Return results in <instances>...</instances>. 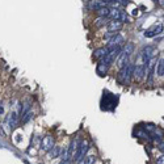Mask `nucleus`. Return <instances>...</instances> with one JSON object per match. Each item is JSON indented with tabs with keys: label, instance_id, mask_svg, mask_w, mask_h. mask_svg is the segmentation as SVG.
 Instances as JSON below:
<instances>
[{
	"label": "nucleus",
	"instance_id": "obj_6",
	"mask_svg": "<svg viewBox=\"0 0 164 164\" xmlns=\"http://www.w3.org/2000/svg\"><path fill=\"white\" fill-rule=\"evenodd\" d=\"M54 147V138L51 135H46V137H43L42 138V141H41V150L43 151H50Z\"/></svg>",
	"mask_w": 164,
	"mask_h": 164
},
{
	"label": "nucleus",
	"instance_id": "obj_3",
	"mask_svg": "<svg viewBox=\"0 0 164 164\" xmlns=\"http://www.w3.org/2000/svg\"><path fill=\"white\" fill-rule=\"evenodd\" d=\"M88 150H89V143H88V141H81V142L79 143L78 152H76V155L74 156L75 162H79V160H81V159H84V156L87 155Z\"/></svg>",
	"mask_w": 164,
	"mask_h": 164
},
{
	"label": "nucleus",
	"instance_id": "obj_15",
	"mask_svg": "<svg viewBox=\"0 0 164 164\" xmlns=\"http://www.w3.org/2000/svg\"><path fill=\"white\" fill-rule=\"evenodd\" d=\"M60 151H62V148L59 146H54L50 151H47V155H49L50 159H55V157H59Z\"/></svg>",
	"mask_w": 164,
	"mask_h": 164
},
{
	"label": "nucleus",
	"instance_id": "obj_21",
	"mask_svg": "<svg viewBox=\"0 0 164 164\" xmlns=\"http://www.w3.org/2000/svg\"><path fill=\"white\" fill-rule=\"evenodd\" d=\"M31 116H33V114H31L30 112H27L24 116H21V117H22V118H21V121H22L24 123H25V122H28V121H29V118H30Z\"/></svg>",
	"mask_w": 164,
	"mask_h": 164
},
{
	"label": "nucleus",
	"instance_id": "obj_13",
	"mask_svg": "<svg viewBox=\"0 0 164 164\" xmlns=\"http://www.w3.org/2000/svg\"><path fill=\"white\" fill-rule=\"evenodd\" d=\"M78 148H79V142L75 139V141H72L71 142V144H70V147H68L67 150H68V155H70V157L72 159V157L76 155V152H78Z\"/></svg>",
	"mask_w": 164,
	"mask_h": 164
},
{
	"label": "nucleus",
	"instance_id": "obj_20",
	"mask_svg": "<svg viewBox=\"0 0 164 164\" xmlns=\"http://www.w3.org/2000/svg\"><path fill=\"white\" fill-rule=\"evenodd\" d=\"M94 160H96V157L93 155L87 156V157H84V164H94Z\"/></svg>",
	"mask_w": 164,
	"mask_h": 164
},
{
	"label": "nucleus",
	"instance_id": "obj_7",
	"mask_svg": "<svg viewBox=\"0 0 164 164\" xmlns=\"http://www.w3.org/2000/svg\"><path fill=\"white\" fill-rule=\"evenodd\" d=\"M123 27V22L118 21V20H110L108 21V25H106V28H108V31L110 33H117L118 30H121Z\"/></svg>",
	"mask_w": 164,
	"mask_h": 164
},
{
	"label": "nucleus",
	"instance_id": "obj_12",
	"mask_svg": "<svg viewBox=\"0 0 164 164\" xmlns=\"http://www.w3.org/2000/svg\"><path fill=\"white\" fill-rule=\"evenodd\" d=\"M17 119H18V116H17V113L16 112H11L9 113V116L7 118V122L9 125V128L11 129H15L16 128V125H17Z\"/></svg>",
	"mask_w": 164,
	"mask_h": 164
},
{
	"label": "nucleus",
	"instance_id": "obj_9",
	"mask_svg": "<svg viewBox=\"0 0 164 164\" xmlns=\"http://www.w3.org/2000/svg\"><path fill=\"white\" fill-rule=\"evenodd\" d=\"M125 43V38L121 36V34H118L116 33L114 36L112 37V38L109 40V46L108 47H114V46H122Z\"/></svg>",
	"mask_w": 164,
	"mask_h": 164
},
{
	"label": "nucleus",
	"instance_id": "obj_17",
	"mask_svg": "<svg viewBox=\"0 0 164 164\" xmlns=\"http://www.w3.org/2000/svg\"><path fill=\"white\" fill-rule=\"evenodd\" d=\"M122 51H123L125 54H128L129 56H131V54L134 53V43H131V42L126 43V46L123 47V50H122Z\"/></svg>",
	"mask_w": 164,
	"mask_h": 164
},
{
	"label": "nucleus",
	"instance_id": "obj_23",
	"mask_svg": "<svg viewBox=\"0 0 164 164\" xmlns=\"http://www.w3.org/2000/svg\"><path fill=\"white\" fill-rule=\"evenodd\" d=\"M117 2L119 3V4H122V5H126L129 3V0H117Z\"/></svg>",
	"mask_w": 164,
	"mask_h": 164
},
{
	"label": "nucleus",
	"instance_id": "obj_1",
	"mask_svg": "<svg viewBox=\"0 0 164 164\" xmlns=\"http://www.w3.org/2000/svg\"><path fill=\"white\" fill-rule=\"evenodd\" d=\"M133 68H134V66L131 65V63H128L125 67L119 68L118 80L121 81V84H130L131 76H133Z\"/></svg>",
	"mask_w": 164,
	"mask_h": 164
},
{
	"label": "nucleus",
	"instance_id": "obj_24",
	"mask_svg": "<svg viewBox=\"0 0 164 164\" xmlns=\"http://www.w3.org/2000/svg\"><path fill=\"white\" fill-rule=\"evenodd\" d=\"M159 150L162 151V152H164V143H160V144H159Z\"/></svg>",
	"mask_w": 164,
	"mask_h": 164
},
{
	"label": "nucleus",
	"instance_id": "obj_19",
	"mask_svg": "<svg viewBox=\"0 0 164 164\" xmlns=\"http://www.w3.org/2000/svg\"><path fill=\"white\" fill-rule=\"evenodd\" d=\"M108 68H109L108 66H105L103 62H100L99 65H97V72H99L100 75H104V74L108 72Z\"/></svg>",
	"mask_w": 164,
	"mask_h": 164
},
{
	"label": "nucleus",
	"instance_id": "obj_18",
	"mask_svg": "<svg viewBox=\"0 0 164 164\" xmlns=\"http://www.w3.org/2000/svg\"><path fill=\"white\" fill-rule=\"evenodd\" d=\"M156 74L159 75V76H164V59H160L159 63H157Z\"/></svg>",
	"mask_w": 164,
	"mask_h": 164
},
{
	"label": "nucleus",
	"instance_id": "obj_14",
	"mask_svg": "<svg viewBox=\"0 0 164 164\" xmlns=\"http://www.w3.org/2000/svg\"><path fill=\"white\" fill-rule=\"evenodd\" d=\"M108 51H109V47H100V49H97L96 51L93 53V56L96 59H103L104 56L108 54Z\"/></svg>",
	"mask_w": 164,
	"mask_h": 164
},
{
	"label": "nucleus",
	"instance_id": "obj_11",
	"mask_svg": "<svg viewBox=\"0 0 164 164\" xmlns=\"http://www.w3.org/2000/svg\"><path fill=\"white\" fill-rule=\"evenodd\" d=\"M129 58H130V56H129L128 54H125V53L122 51V50H121V53H119L118 58H117V66H118L119 68L125 67V66L129 63Z\"/></svg>",
	"mask_w": 164,
	"mask_h": 164
},
{
	"label": "nucleus",
	"instance_id": "obj_5",
	"mask_svg": "<svg viewBox=\"0 0 164 164\" xmlns=\"http://www.w3.org/2000/svg\"><path fill=\"white\" fill-rule=\"evenodd\" d=\"M144 75H146V65H135L133 68V76L138 81H141L144 78Z\"/></svg>",
	"mask_w": 164,
	"mask_h": 164
},
{
	"label": "nucleus",
	"instance_id": "obj_10",
	"mask_svg": "<svg viewBox=\"0 0 164 164\" xmlns=\"http://www.w3.org/2000/svg\"><path fill=\"white\" fill-rule=\"evenodd\" d=\"M103 7H108L103 0H89V2H88V8L91 11H97Z\"/></svg>",
	"mask_w": 164,
	"mask_h": 164
},
{
	"label": "nucleus",
	"instance_id": "obj_16",
	"mask_svg": "<svg viewBox=\"0 0 164 164\" xmlns=\"http://www.w3.org/2000/svg\"><path fill=\"white\" fill-rule=\"evenodd\" d=\"M96 12H97V15H99L100 17H108L109 13H110V8H109V7H103V8L97 9Z\"/></svg>",
	"mask_w": 164,
	"mask_h": 164
},
{
	"label": "nucleus",
	"instance_id": "obj_22",
	"mask_svg": "<svg viewBox=\"0 0 164 164\" xmlns=\"http://www.w3.org/2000/svg\"><path fill=\"white\" fill-rule=\"evenodd\" d=\"M156 164H164V155H163V156H160V157H157Z\"/></svg>",
	"mask_w": 164,
	"mask_h": 164
},
{
	"label": "nucleus",
	"instance_id": "obj_25",
	"mask_svg": "<svg viewBox=\"0 0 164 164\" xmlns=\"http://www.w3.org/2000/svg\"><path fill=\"white\" fill-rule=\"evenodd\" d=\"M60 164H70V162H62Z\"/></svg>",
	"mask_w": 164,
	"mask_h": 164
},
{
	"label": "nucleus",
	"instance_id": "obj_8",
	"mask_svg": "<svg viewBox=\"0 0 164 164\" xmlns=\"http://www.w3.org/2000/svg\"><path fill=\"white\" fill-rule=\"evenodd\" d=\"M144 130L146 131H150V133H152L154 138L155 139H162L163 137V131L157 128V126H154V125H146L144 126Z\"/></svg>",
	"mask_w": 164,
	"mask_h": 164
},
{
	"label": "nucleus",
	"instance_id": "obj_2",
	"mask_svg": "<svg viewBox=\"0 0 164 164\" xmlns=\"http://www.w3.org/2000/svg\"><path fill=\"white\" fill-rule=\"evenodd\" d=\"M109 17H112L113 20H118L121 22H129V16L128 13L121 9V8H113L110 9V13H109Z\"/></svg>",
	"mask_w": 164,
	"mask_h": 164
},
{
	"label": "nucleus",
	"instance_id": "obj_4",
	"mask_svg": "<svg viewBox=\"0 0 164 164\" xmlns=\"http://www.w3.org/2000/svg\"><path fill=\"white\" fill-rule=\"evenodd\" d=\"M163 31H164V25L162 22H159V24L154 25L152 28H150V29H147L146 31H144V37H148V38H151V37H155V36L162 34Z\"/></svg>",
	"mask_w": 164,
	"mask_h": 164
}]
</instances>
